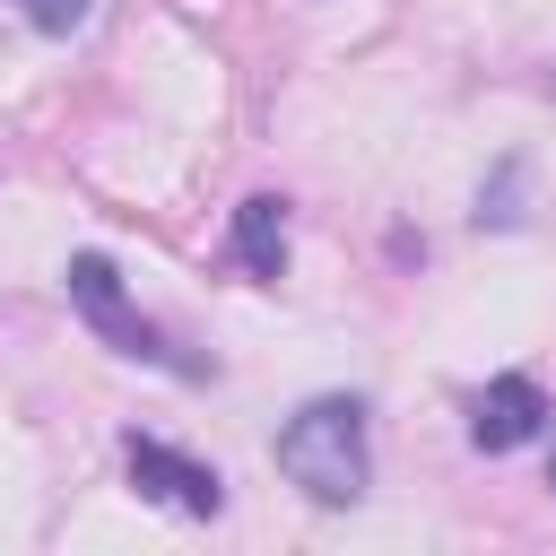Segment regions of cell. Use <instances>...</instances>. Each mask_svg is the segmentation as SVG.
<instances>
[{
  "label": "cell",
  "instance_id": "cell-7",
  "mask_svg": "<svg viewBox=\"0 0 556 556\" xmlns=\"http://www.w3.org/2000/svg\"><path fill=\"white\" fill-rule=\"evenodd\" d=\"M26 17H35L43 35H70V26L87 17V0H26Z\"/></svg>",
  "mask_w": 556,
  "mask_h": 556
},
{
  "label": "cell",
  "instance_id": "cell-8",
  "mask_svg": "<svg viewBox=\"0 0 556 556\" xmlns=\"http://www.w3.org/2000/svg\"><path fill=\"white\" fill-rule=\"evenodd\" d=\"M547 486H556V452H547Z\"/></svg>",
  "mask_w": 556,
  "mask_h": 556
},
{
  "label": "cell",
  "instance_id": "cell-4",
  "mask_svg": "<svg viewBox=\"0 0 556 556\" xmlns=\"http://www.w3.org/2000/svg\"><path fill=\"white\" fill-rule=\"evenodd\" d=\"M547 391H539V374H495L478 400H469V443L478 452H521V443H539L547 434Z\"/></svg>",
  "mask_w": 556,
  "mask_h": 556
},
{
  "label": "cell",
  "instance_id": "cell-2",
  "mask_svg": "<svg viewBox=\"0 0 556 556\" xmlns=\"http://www.w3.org/2000/svg\"><path fill=\"white\" fill-rule=\"evenodd\" d=\"M61 287H70V304L87 313V330H96L113 356H139V365H174V348L156 339V321H139V304L122 295V269H113L104 252H70Z\"/></svg>",
  "mask_w": 556,
  "mask_h": 556
},
{
  "label": "cell",
  "instance_id": "cell-1",
  "mask_svg": "<svg viewBox=\"0 0 556 556\" xmlns=\"http://www.w3.org/2000/svg\"><path fill=\"white\" fill-rule=\"evenodd\" d=\"M278 469L287 486H304L313 504H356L365 478H374V452H365V400L356 391H321L304 400L287 426H278Z\"/></svg>",
  "mask_w": 556,
  "mask_h": 556
},
{
  "label": "cell",
  "instance_id": "cell-3",
  "mask_svg": "<svg viewBox=\"0 0 556 556\" xmlns=\"http://www.w3.org/2000/svg\"><path fill=\"white\" fill-rule=\"evenodd\" d=\"M122 460H130V486L148 495V504H174V513H191V521H217L226 513V478L208 469V460H191V452H174V443H156V434H122Z\"/></svg>",
  "mask_w": 556,
  "mask_h": 556
},
{
  "label": "cell",
  "instance_id": "cell-5",
  "mask_svg": "<svg viewBox=\"0 0 556 556\" xmlns=\"http://www.w3.org/2000/svg\"><path fill=\"white\" fill-rule=\"evenodd\" d=\"M226 243H235V261H243L261 287H278V278H287V200H278V191H252V200L235 208V235H226Z\"/></svg>",
  "mask_w": 556,
  "mask_h": 556
},
{
  "label": "cell",
  "instance_id": "cell-6",
  "mask_svg": "<svg viewBox=\"0 0 556 556\" xmlns=\"http://www.w3.org/2000/svg\"><path fill=\"white\" fill-rule=\"evenodd\" d=\"M478 226H521V156H495V174L478 182Z\"/></svg>",
  "mask_w": 556,
  "mask_h": 556
}]
</instances>
